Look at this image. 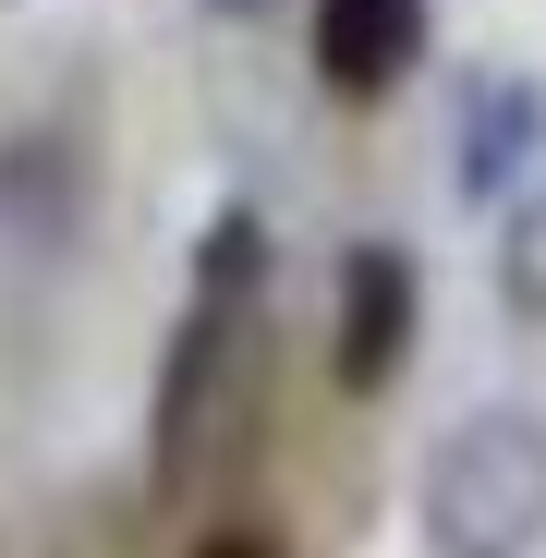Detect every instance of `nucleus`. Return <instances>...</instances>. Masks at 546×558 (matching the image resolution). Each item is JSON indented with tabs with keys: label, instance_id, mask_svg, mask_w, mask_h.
<instances>
[{
	"label": "nucleus",
	"instance_id": "1",
	"mask_svg": "<svg viewBox=\"0 0 546 558\" xmlns=\"http://www.w3.org/2000/svg\"><path fill=\"white\" fill-rule=\"evenodd\" d=\"M255 340H267V219L255 207H219L207 243H195V304H182L170 364H158V413H146L158 486H182L231 437V401L255 377Z\"/></svg>",
	"mask_w": 546,
	"mask_h": 558
},
{
	"label": "nucleus",
	"instance_id": "2",
	"mask_svg": "<svg viewBox=\"0 0 546 558\" xmlns=\"http://www.w3.org/2000/svg\"><path fill=\"white\" fill-rule=\"evenodd\" d=\"M413 522H425V558H534L546 546V413L474 401L425 449Z\"/></svg>",
	"mask_w": 546,
	"mask_h": 558
},
{
	"label": "nucleus",
	"instance_id": "3",
	"mask_svg": "<svg viewBox=\"0 0 546 558\" xmlns=\"http://www.w3.org/2000/svg\"><path fill=\"white\" fill-rule=\"evenodd\" d=\"M413 328H425V279H413V255H401V243H352V255H340V316H328L340 389H352V401L389 389L401 352H413Z\"/></svg>",
	"mask_w": 546,
	"mask_h": 558
},
{
	"label": "nucleus",
	"instance_id": "4",
	"mask_svg": "<svg viewBox=\"0 0 546 558\" xmlns=\"http://www.w3.org/2000/svg\"><path fill=\"white\" fill-rule=\"evenodd\" d=\"M425 61V0H316V73L328 98H389Z\"/></svg>",
	"mask_w": 546,
	"mask_h": 558
},
{
	"label": "nucleus",
	"instance_id": "5",
	"mask_svg": "<svg viewBox=\"0 0 546 558\" xmlns=\"http://www.w3.org/2000/svg\"><path fill=\"white\" fill-rule=\"evenodd\" d=\"M534 146H546V98H534L522 73H486L474 110H462V195L474 207L510 195V170H534Z\"/></svg>",
	"mask_w": 546,
	"mask_h": 558
},
{
	"label": "nucleus",
	"instance_id": "6",
	"mask_svg": "<svg viewBox=\"0 0 546 558\" xmlns=\"http://www.w3.org/2000/svg\"><path fill=\"white\" fill-rule=\"evenodd\" d=\"M498 304L522 316V328H546V170L510 195V219H498Z\"/></svg>",
	"mask_w": 546,
	"mask_h": 558
},
{
	"label": "nucleus",
	"instance_id": "7",
	"mask_svg": "<svg viewBox=\"0 0 546 558\" xmlns=\"http://www.w3.org/2000/svg\"><path fill=\"white\" fill-rule=\"evenodd\" d=\"M195 558H292V546H280V534H207Z\"/></svg>",
	"mask_w": 546,
	"mask_h": 558
},
{
	"label": "nucleus",
	"instance_id": "8",
	"mask_svg": "<svg viewBox=\"0 0 546 558\" xmlns=\"http://www.w3.org/2000/svg\"><path fill=\"white\" fill-rule=\"evenodd\" d=\"M219 13H280V0H219Z\"/></svg>",
	"mask_w": 546,
	"mask_h": 558
}]
</instances>
